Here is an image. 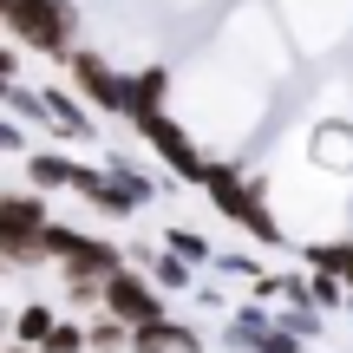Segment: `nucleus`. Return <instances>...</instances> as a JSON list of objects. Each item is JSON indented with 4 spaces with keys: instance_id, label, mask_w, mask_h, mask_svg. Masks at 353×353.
<instances>
[{
    "instance_id": "f257e3e1",
    "label": "nucleus",
    "mask_w": 353,
    "mask_h": 353,
    "mask_svg": "<svg viewBox=\"0 0 353 353\" xmlns=\"http://www.w3.org/2000/svg\"><path fill=\"white\" fill-rule=\"evenodd\" d=\"M7 20L33 52H52V59L72 52V7L65 0H7Z\"/></svg>"
},
{
    "instance_id": "f03ea898",
    "label": "nucleus",
    "mask_w": 353,
    "mask_h": 353,
    "mask_svg": "<svg viewBox=\"0 0 353 353\" xmlns=\"http://www.w3.org/2000/svg\"><path fill=\"white\" fill-rule=\"evenodd\" d=\"M105 301H112V314L125 321V327H157V321H164V301H157L138 275H112L105 281Z\"/></svg>"
}]
</instances>
